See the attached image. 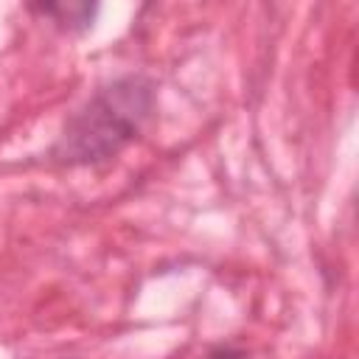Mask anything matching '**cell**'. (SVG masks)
I'll return each instance as SVG.
<instances>
[{"label": "cell", "instance_id": "cell-1", "mask_svg": "<svg viewBox=\"0 0 359 359\" xmlns=\"http://www.w3.org/2000/svg\"><path fill=\"white\" fill-rule=\"evenodd\" d=\"M157 84L146 73H126L95 87L76 107L50 146L56 165H101L135 143L154 115Z\"/></svg>", "mask_w": 359, "mask_h": 359}, {"label": "cell", "instance_id": "cell-2", "mask_svg": "<svg viewBox=\"0 0 359 359\" xmlns=\"http://www.w3.org/2000/svg\"><path fill=\"white\" fill-rule=\"evenodd\" d=\"M31 11L53 20L62 31H70V34H79V31H87L93 25V17L98 11L95 3H31L28 6Z\"/></svg>", "mask_w": 359, "mask_h": 359}, {"label": "cell", "instance_id": "cell-3", "mask_svg": "<svg viewBox=\"0 0 359 359\" xmlns=\"http://www.w3.org/2000/svg\"><path fill=\"white\" fill-rule=\"evenodd\" d=\"M205 359H250V353L236 348V345H216V348L208 351Z\"/></svg>", "mask_w": 359, "mask_h": 359}]
</instances>
